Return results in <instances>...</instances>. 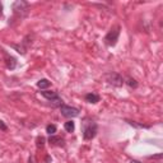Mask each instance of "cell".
<instances>
[{
  "label": "cell",
  "instance_id": "obj_1",
  "mask_svg": "<svg viewBox=\"0 0 163 163\" xmlns=\"http://www.w3.org/2000/svg\"><path fill=\"white\" fill-rule=\"evenodd\" d=\"M82 128H83V139L84 140H92L97 135V124L92 119L86 117L82 122Z\"/></svg>",
  "mask_w": 163,
  "mask_h": 163
},
{
  "label": "cell",
  "instance_id": "obj_2",
  "mask_svg": "<svg viewBox=\"0 0 163 163\" xmlns=\"http://www.w3.org/2000/svg\"><path fill=\"white\" fill-rule=\"evenodd\" d=\"M120 26H114L112 28L108 31V33L106 35L105 37V44L107 46H115L117 44V41H119V36H120Z\"/></svg>",
  "mask_w": 163,
  "mask_h": 163
},
{
  "label": "cell",
  "instance_id": "obj_3",
  "mask_svg": "<svg viewBox=\"0 0 163 163\" xmlns=\"http://www.w3.org/2000/svg\"><path fill=\"white\" fill-rule=\"evenodd\" d=\"M105 78H106V80L108 82V83L112 84V86H115V87H122V84L125 83L124 78H122L119 73H115V72L107 73V74L105 75Z\"/></svg>",
  "mask_w": 163,
  "mask_h": 163
},
{
  "label": "cell",
  "instance_id": "obj_4",
  "mask_svg": "<svg viewBox=\"0 0 163 163\" xmlns=\"http://www.w3.org/2000/svg\"><path fill=\"white\" fill-rule=\"evenodd\" d=\"M60 112L64 117H68V119H73V117H77L79 116V110L75 107H72V106H65V105H61L60 106Z\"/></svg>",
  "mask_w": 163,
  "mask_h": 163
},
{
  "label": "cell",
  "instance_id": "obj_5",
  "mask_svg": "<svg viewBox=\"0 0 163 163\" xmlns=\"http://www.w3.org/2000/svg\"><path fill=\"white\" fill-rule=\"evenodd\" d=\"M13 10H14L16 14H19V16H24L26 12L28 10V3L23 2V0H19V2H16L13 4Z\"/></svg>",
  "mask_w": 163,
  "mask_h": 163
},
{
  "label": "cell",
  "instance_id": "obj_6",
  "mask_svg": "<svg viewBox=\"0 0 163 163\" xmlns=\"http://www.w3.org/2000/svg\"><path fill=\"white\" fill-rule=\"evenodd\" d=\"M3 54H4V58H5V64H7V68L8 69H10V70H13L14 68L17 66V60L13 58V56H10V55H8V54L3 50Z\"/></svg>",
  "mask_w": 163,
  "mask_h": 163
},
{
  "label": "cell",
  "instance_id": "obj_7",
  "mask_svg": "<svg viewBox=\"0 0 163 163\" xmlns=\"http://www.w3.org/2000/svg\"><path fill=\"white\" fill-rule=\"evenodd\" d=\"M49 143H50L51 145H55V147H63V145H64V139H63L61 137H55V135H50Z\"/></svg>",
  "mask_w": 163,
  "mask_h": 163
},
{
  "label": "cell",
  "instance_id": "obj_8",
  "mask_svg": "<svg viewBox=\"0 0 163 163\" xmlns=\"http://www.w3.org/2000/svg\"><path fill=\"white\" fill-rule=\"evenodd\" d=\"M86 102H88V103H92V105H96V103H98L100 102V96L97 93H88V94H86Z\"/></svg>",
  "mask_w": 163,
  "mask_h": 163
},
{
  "label": "cell",
  "instance_id": "obj_9",
  "mask_svg": "<svg viewBox=\"0 0 163 163\" xmlns=\"http://www.w3.org/2000/svg\"><path fill=\"white\" fill-rule=\"evenodd\" d=\"M41 94H42V97H45L50 102L54 101V100H56V98H59L58 92H54V91H44V92H41Z\"/></svg>",
  "mask_w": 163,
  "mask_h": 163
},
{
  "label": "cell",
  "instance_id": "obj_10",
  "mask_svg": "<svg viewBox=\"0 0 163 163\" xmlns=\"http://www.w3.org/2000/svg\"><path fill=\"white\" fill-rule=\"evenodd\" d=\"M50 86H51V82L47 80V79H40V80L37 82V87H38L40 89H46V88H49Z\"/></svg>",
  "mask_w": 163,
  "mask_h": 163
},
{
  "label": "cell",
  "instance_id": "obj_11",
  "mask_svg": "<svg viewBox=\"0 0 163 163\" xmlns=\"http://www.w3.org/2000/svg\"><path fill=\"white\" fill-rule=\"evenodd\" d=\"M64 128H65V130H66L68 133H73L74 129H75V124H74L72 120H69V121H66L65 124H64Z\"/></svg>",
  "mask_w": 163,
  "mask_h": 163
},
{
  "label": "cell",
  "instance_id": "obj_12",
  "mask_svg": "<svg viewBox=\"0 0 163 163\" xmlns=\"http://www.w3.org/2000/svg\"><path fill=\"white\" fill-rule=\"evenodd\" d=\"M126 121L129 122V125H131V126H134V128H139V129H149V128H151L149 125L139 124V122H137V121H131V120H126Z\"/></svg>",
  "mask_w": 163,
  "mask_h": 163
},
{
  "label": "cell",
  "instance_id": "obj_13",
  "mask_svg": "<svg viewBox=\"0 0 163 163\" xmlns=\"http://www.w3.org/2000/svg\"><path fill=\"white\" fill-rule=\"evenodd\" d=\"M125 83H126V84H128L130 88H134V89H135V88H138V82L135 80L134 78H131V77H129V78L126 79V82H125Z\"/></svg>",
  "mask_w": 163,
  "mask_h": 163
},
{
  "label": "cell",
  "instance_id": "obj_14",
  "mask_svg": "<svg viewBox=\"0 0 163 163\" xmlns=\"http://www.w3.org/2000/svg\"><path fill=\"white\" fill-rule=\"evenodd\" d=\"M56 130H58V128H56V125H54V124H49V125L46 126V133H47L49 135H55Z\"/></svg>",
  "mask_w": 163,
  "mask_h": 163
},
{
  "label": "cell",
  "instance_id": "obj_15",
  "mask_svg": "<svg viewBox=\"0 0 163 163\" xmlns=\"http://www.w3.org/2000/svg\"><path fill=\"white\" fill-rule=\"evenodd\" d=\"M44 145H45V138L38 137L37 138V148H44Z\"/></svg>",
  "mask_w": 163,
  "mask_h": 163
},
{
  "label": "cell",
  "instance_id": "obj_16",
  "mask_svg": "<svg viewBox=\"0 0 163 163\" xmlns=\"http://www.w3.org/2000/svg\"><path fill=\"white\" fill-rule=\"evenodd\" d=\"M0 130H3V131H7V130H8V126L4 124L2 120H0Z\"/></svg>",
  "mask_w": 163,
  "mask_h": 163
},
{
  "label": "cell",
  "instance_id": "obj_17",
  "mask_svg": "<svg viewBox=\"0 0 163 163\" xmlns=\"http://www.w3.org/2000/svg\"><path fill=\"white\" fill-rule=\"evenodd\" d=\"M149 158H153V159H161V158H162V154H158V156H152V157H149Z\"/></svg>",
  "mask_w": 163,
  "mask_h": 163
},
{
  "label": "cell",
  "instance_id": "obj_18",
  "mask_svg": "<svg viewBox=\"0 0 163 163\" xmlns=\"http://www.w3.org/2000/svg\"><path fill=\"white\" fill-rule=\"evenodd\" d=\"M0 16H3V5L0 3Z\"/></svg>",
  "mask_w": 163,
  "mask_h": 163
},
{
  "label": "cell",
  "instance_id": "obj_19",
  "mask_svg": "<svg viewBox=\"0 0 163 163\" xmlns=\"http://www.w3.org/2000/svg\"><path fill=\"white\" fill-rule=\"evenodd\" d=\"M130 163H142V162H139V161H135V159H133Z\"/></svg>",
  "mask_w": 163,
  "mask_h": 163
}]
</instances>
